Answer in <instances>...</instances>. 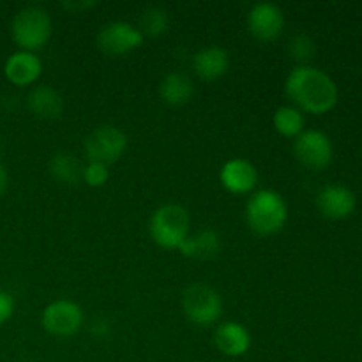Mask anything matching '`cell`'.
<instances>
[{"instance_id": "cell-27", "label": "cell", "mask_w": 362, "mask_h": 362, "mask_svg": "<svg viewBox=\"0 0 362 362\" xmlns=\"http://www.w3.org/2000/svg\"><path fill=\"white\" fill-rule=\"evenodd\" d=\"M7 184H9V175H7L6 166H4L2 163H0V197H2V194L6 193Z\"/></svg>"}, {"instance_id": "cell-20", "label": "cell", "mask_w": 362, "mask_h": 362, "mask_svg": "<svg viewBox=\"0 0 362 362\" xmlns=\"http://www.w3.org/2000/svg\"><path fill=\"white\" fill-rule=\"evenodd\" d=\"M276 131L285 138H297L304 131V115L296 106H279L272 117Z\"/></svg>"}, {"instance_id": "cell-1", "label": "cell", "mask_w": 362, "mask_h": 362, "mask_svg": "<svg viewBox=\"0 0 362 362\" xmlns=\"http://www.w3.org/2000/svg\"><path fill=\"white\" fill-rule=\"evenodd\" d=\"M285 92L297 110L306 113L331 112L338 103V87L334 80L313 66H297L285 81Z\"/></svg>"}, {"instance_id": "cell-2", "label": "cell", "mask_w": 362, "mask_h": 362, "mask_svg": "<svg viewBox=\"0 0 362 362\" xmlns=\"http://www.w3.org/2000/svg\"><path fill=\"white\" fill-rule=\"evenodd\" d=\"M288 219V205L274 189H260L251 194L246 204V221L258 235L281 232Z\"/></svg>"}, {"instance_id": "cell-6", "label": "cell", "mask_w": 362, "mask_h": 362, "mask_svg": "<svg viewBox=\"0 0 362 362\" xmlns=\"http://www.w3.org/2000/svg\"><path fill=\"white\" fill-rule=\"evenodd\" d=\"M127 148V136L115 126H99L85 140V154L88 161L112 165L119 161Z\"/></svg>"}, {"instance_id": "cell-25", "label": "cell", "mask_w": 362, "mask_h": 362, "mask_svg": "<svg viewBox=\"0 0 362 362\" xmlns=\"http://www.w3.org/2000/svg\"><path fill=\"white\" fill-rule=\"evenodd\" d=\"M110 322L105 318H98V320L92 322V334L98 336V338H105L110 332Z\"/></svg>"}, {"instance_id": "cell-5", "label": "cell", "mask_w": 362, "mask_h": 362, "mask_svg": "<svg viewBox=\"0 0 362 362\" xmlns=\"http://www.w3.org/2000/svg\"><path fill=\"white\" fill-rule=\"evenodd\" d=\"M182 310L191 324L209 327L218 324L223 315V299L212 286L193 283L182 293Z\"/></svg>"}, {"instance_id": "cell-16", "label": "cell", "mask_w": 362, "mask_h": 362, "mask_svg": "<svg viewBox=\"0 0 362 362\" xmlns=\"http://www.w3.org/2000/svg\"><path fill=\"white\" fill-rule=\"evenodd\" d=\"M28 110L39 119H59L64 112V99L59 92L49 85H39L32 88L27 99Z\"/></svg>"}, {"instance_id": "cell-4", "label": "cell", "mask_w": 362, "mask_h": 362, "mask_svg": "<svg viewBox=\"0 0 362 362\" xmlns=\"http://www.w3.org/2000/svg\"><path fill=\"white\" fill-rule=\"evenodd\" d=\"M53 32L52 18L48 11L41 7H25L18 11L16 16L11 23V35L13 41L20 46L23 52L35 53L37 49L45 48Z\"/></svg>"}, {"instance_id": "cell-24", "label": "cell", "mask_w": 362, "mask_h": 362, "mask_svg": "<svg viewBox=\"0 0 362 362\" xmlns=\"http://www.w3.org/2000/svg\"><path fill=\"white\" fill-rule=\"evenodd\" d=\"M14 313V299L9 292L6 290H0V327L6 324L7 320H11Z\"/></svg>"}, {"instance_id": "cell-9", "label": "cell", "mask_w": 362, "mask_h": 362, "mask_svg": "<svg viewBox=\"0 0 362 362\" xmlns=\"http://www.w3.org/2000/svg\"><path fill=\"white\" fill-rule=\"evenodd\" d=\"M293 154L304 166L324 170L331 165L334 148L331 138L317 129H304L293 144Z\"/></svg>"}, {"instance_id": "cell-18", "label": "cell", "mask_w": 362, "mask_h": 362, "mask_svg": "<svg viewBox=\"0 0 362 362\" xmlns=\"http://www.w3.org/2000/svg\"><path fill=\"white\" fill-rule=\"evenodd\" d=\"M194 85L187 74L184 73H170L163 78L159 85V95L163 101L170 106H182L193 98Z\"/></svg>"}, {"instance_id": "cell-15", "label": "cell", "mask_w": 362, "mask_h": 362, "mask_svg": "<svg viewBox=\"0 0 362 362\" xmlns=\"http://www.w3.org/2000/svg\"><path fill=\"white\" fill-rule=\"evenodd\" d=\"M230 67V57L225 48L207 46L193 55V71L205 81H216L225 76Z\"/></svg>"}, {"instance_id": "cell-23", "label": "cell", "mask_w": 362, "mask_h": 362, "mask_svg": "<svg viewBox=\"0 0 362 362\" xmlns=\"http://www.w3.org/2000/svg\"><path fill=\"white\" fill-rule=\"evenodd\" d=\"M108 179H110L108 165L88 161L87 165L83 166V177H81V180H83L87 186L101 187L108 182Z\"/></svg>"}, {"instance_id": "cell-14", "label": "cell", "mask_w": 362, "mask_h": 362, "mask_svg": "<svg viewBox=\"0 0 362 362\" xmlns=\"http://www.w3.org/2000/svg\"><path fill=\"white\" fill-rule=\"evenodd\" d=\"M214 345L223 356L243 357L251 349V334L239 322H223L214 332Z\"/></svg>"}, {"instance_id": "cell-26", "label": "cell", "mask_w": 362, "mask_h": 362, "mask_svg": "<svg viewBox=\"0 0 362 362\" xmlns=\"http://www.w3.org/2000/svg\"><path fill=\"white\" fill-rule=\"evenodd\" d=\"M95 6V2H67V4H64V7H66V9H71V11H81V13H83L85 9H90V7H94Z\"/></svg>"}, {"instance_id": "cell-22", "label": "cell", "mask_w": 362, "mask_h": 362, "mask_svg": "<svg viewBox=\"0 0 362 362\" xmlns=\"http://www.w3.org/2000/svg\"><path fill=\"white\" fill-rule=\"evenodd\" d=\"M288 52L292 55V59H296L297 62H303L300 66H306L308 60L315 55V42L310 35L299 34L296 37H292L288 45Z\"/></svg>"}, {"instance_id": "cell-21", "label": "cell", "mask_w": 362, "mask_h": 362, "mask_svg": "<svg viewBox=\"0 0 362 362\" xmlns=\"http://www.w3.org/2000/svg\"><path fill=\"white\" fill-rule=\"evenodd\" d=\"M170 25V16L168 11H165L163 7H147V9L141 13L140 18V32L148 37H159V35L165 34L168 30Z\"/></svg>"}, {"instance_id": "cell-17", "label": "cell", "mask_w": 362, "mask_h": 362, "mask_svg": "<svg viewBox=\"0 0 362 362\" xmlns=\"http://www.w3.org/2000/svg\"><path fill=\"white\" fill-rule=\"evenodd\" d=\"M179 251L193 260H212L221 251V239L214 230H200L194 235L187 237Z\"/></svg>"}, {"instance_id": "cell-13", "label": "cell", "mask_w": 362, "mask_h": 362, "mask_svg": "<svg viewBox=\"0 0 362 362\" xmlns=\"http://www.w3.org/2000/svg\"><path fill=\"white\" fill-rule=\"evenodd\" d=\"M41 73V59L35 53L23 52V49L11 53L4 64V74H6L7 81H11L16 87H28V85L35 83Z\"/></svg>"}, {"instance_id": "cell-12", "label": "cell", "mask_w": 362, "mask_h": 362, "mask_svg": "<svg viewBox=\"0 0 362 362\" xmlns=\"http://www.w3.org/2000/svg\"><path fill=\"white\" fill-rule=\"evenodd\" d=\"M356 194L341 184H329L317 194V207L329 219H345L356 211Z\"/></svg>"}, {"instance_id": "cell-8", "label": "cell", "mask_w": 362, "mask_h": 362, "mask_svg": "<svg viewBox=\"0 0 362 362\" xmlns=\"http://www.w3.org/2000/svg\"><path fill=\"white\" fill-rule=\"evenodd\" d=\"M144 39V34L136 25L129 21H112L99 30L98 46L106 55L120 57L140 48Z\"/></svg>"}, {"instance_id": "cell-11", "label": "cell", "mask_w": 362, "mask_h": 362, "mask_svg": "<svg viewBox=\"0 0 362 362\" xmlns=\"http://www.w3.org/2000/svg\"><path fill=\"white\" fill-rule=\"evenodd\" d=\"M219 180L223 187L232 194H247L257 187L258 170L251 161L244 158L228 159L221 166Z\"/></svg>"}, {"instance_id": "cell-7", "label": "cell", "mask_w": 362, "mask_h": 362, "mask_svg": "<svg viewBox=\"0 0 362 362\" xmlns=\"http://www.w3.org/2000/svg\"><path fill=\"white\" fill-rule=\"evenodd\" d=\"M41 325L48 334L57 338H69L76 334L83 325V310L80 304L69 299L53 300L42 310Z\"/></svg>"}, {"instance_id": "cell-19", "label": "cell", "mask_w": 362, "mask_h": 362, "mask_svg": "<svg viewBox=\"0 0 362 362\" xmlns=\"http://www.w3.org/2000/svg\"><path fill=\"white\" fill-rule=\"evenodd\" d=\"M49 173L55 177L59 182L64 184H78L83 177V165L74 158L73 154H67V152H59V154L53 156L49 159Z\"/></svg>"}, {"instance_id": "cell-3", "label": "cell", "mask_w": 362, "mask_h": 362, "mask_svg": "<svg viewBox=\"0 0 362 362\" xmlns=\"http://www.w3.org/2000/svg\"><path fill=\"white\" fill-rule=\"evenodd\" d=\"M189 214L182 205L165 204L152 212L148 233L163 250H180L184 240L189 237Z\"/></svg>"}, {"instance_id": "cell-10", "label": "cell", "mask_w": 362, "mask_h": 362, "mask_svg": "<svg viewBox=\"0 0 362 362\" xmlns=\"http://www.w3.org/2000/svg\"><path fill=\"white\" fill-rule=\"evenodd\" d=\"M285 28V16L276 4L258 2L247 13V30L264 42L276 41Z\"/></svg>"}]
</instances>
